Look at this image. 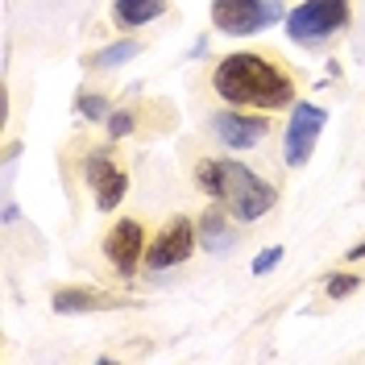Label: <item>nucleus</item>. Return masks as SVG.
<instances>
[{"label": "nucleus", "mask_w": 365, "mask_h": 365, "mask_svg": "<svg viewBox=\"0 0 365 365\" xmlns=\"http://www.w3.org/2000/svg\"><path fill=\"white\" fill-rule=\"evenodd\" d=\"M212 88H216V96L228 100V104L266 108V113L295 104V79L278 67L274 58L250 54V50L220 58L216 71H212Z\"/></svg>", "instance_id": "1"}, {"label": "nucleus", "mask_w": 365, "mask_h": 365, "mask_svg": "<svg viewBox=\"0 0 365 365\" xmlns=\"http://www.w3.org/2000/svg\"><path fill=\"white\" fill-rule=\"evenodd\" d=\"M195 179L204 187L212 200H220L225 204L228 216H237V220H262L274 204H278V191H274L266 179H257L250 166H241V162H200V170H195Z\"/></svg>", "instance_id": "2"}, {"label": "nucleus", "mask_w": 365, "mask_h": 365, "mask_svg": "<svg viewBox=\"0 0 365 365\" xmlns=\"http://www.w3.org/2000/svg\"><path fill=\"white\" fill-rule=\"evenodd\" d=\"M282 21V0H212V25L220 34L245 38Z\"/></svg>", "instance_id": "3"}, {"label": "nucleus", "mask_w": 365, "mask_h": 365, "mask_svg": "<svg viewBox=\"0 0 365 365\" xmlns=\"http://www.w3.org/2000/svg\"><path fill=\"white\" fill-rule=\"evenodd\" d=\"M344 21H349V0H307L287 17V34L303 46H316L328 34H336Z\"/></svg>", "instance_id": "4"}, {"label": "nucleus", "mask_w": 365, "mask_h": 365, "mask_svg": "<svg viewBox=\"0 0 365 365\" xmlns=\"http://www.w3.org/2000/svg\"><path fill=\"white\" fill-rule=\"evenodd\" d=\"M328 125V113L319 104H299L295 100V113H291V125H287V141H282V158L287 166H303L316 150V137L319 129Z\"/></svg>", "instance_id": "5"}, {"label": "nucleus", "mask_w": 365, "mask_h": 365, "mask_svg": "<svg viewBox=\"0 0 365 365\" xmlns=\"http://www.w3.org/2000/svg\"><path fill=\"white\" fill-rule=\"evenodd\" d=\"M195 237H200V228L191 225L187 216H175L166 232H162L158 241L145 250V266L150 270H170V266H182L191 253H195Z\"/></svg>", "instance_id": "6"}, {"label": "nucleus", "mask_w": 365, "mask_h": 365, "mask_svg": "<svg viewBox=\"0 0 365 365\" xmlns=\"http://www.w3.org/2000/svg\"><path fill=\"white\" fill-rule=\"evenodd\" d=\"M104 257L116 266V274H133L137 262L145 257V228L137 220H116L113 232L104 237Z\"/></svg>", "instance_id": "7"}, {"label": "nucleus", "mask_w": 365, "mask_h": 365, "mask_svg": "<svg viewBox=\"0 0 365 365\" xmlns=\"http://www.w3.org/2000/svg\"><path fill=\"white\" fill-rule=\"evenodd\" d=\"M212 133L225 141L228 150H253L266 137V120L262 116H241V113H216L212 116Z\"/></svg>", "instance_id": "8"}, {"label": "nucleus", "mask_w": 365, "mask_h": 365, "mask_svg": "<svg viewBox=\"0 0 365 365\" xmlns=\"http://www.w3.org/2000/svg\"><path fill=\"white\" fill-rule=\"evenodd\" d=\"M88 182H91V191H96V207H104V212H113L125 200V191H129V175L116 170L104 154H96L88 162Z\"/></svg>", "instance_id": "9"}, {"label": "nucleus", "mask_w": 365, "mask_h": 365, "mask_svg": "<svg viewBox=\"0 0 365 365\" xmlns=\"http://www.w3.org/2000/svg\"><path fill=\"white\" fill-rule=\"evenodd\" d=\"M96 307H120V299L104 291H79V287L54 295V312H96Z\"/></svg>", "instance_id": "10"}, {"label": "nucleus", "mask_w": 365, "mask_h": 365, "mask_svg": "<svg viewBox=\"0 0 365 365\" xmlns=\"http://www.w3.org/2000/svg\"><path fill=\"white\" fill-rule=\"evenodd\" d=\"M162 9H166V0H116V21L137 29V25L162 17Z\"/></svg>", "instance_id": "11"}, {"label": "nucleus", "mask_w": 365, "mask_h": 365, "mask_svg": "<svg viewBox=\"0 0 365 365\" xmlns=\"http://www.w3.org/2000/svg\"><path fill=\"white\" fill-rule=\"evenodd\" d=\"M200 241H204L207 250H232V232L225 228V216L220 212H207L204 220H200Z\"/></svg>", "instance_id": "12"}, {"label": "nucleus", "mask_w": 365, "mask_h": 365, "mask_svg": "<svg viewBox=\"0 0 365 365\" xmlns=\"http://www.w3.org/2000/svg\"><path fill=\"white\" fill-rule=\"evenodd\" d=\"M137 50H141V42H116V46H108V50H100L96 54V67H116V63H125V58H133Z\"/></svg>", "instance_id": "13"}, {"label": "nucleus", "mask_w": 365, "mask_h": 365, "mask_svg": "<svg viewBox=\"0 0 365 365\" xmlns=\"http://www.w3.org/2000/svg\"><path fill=\"white\" fill-rule=\"evenodd\" d=\"M357 287H361V274H336V278H328V299H344Z\"/></svg>", "instance_id": "14"}, {"label": "nucleus", "mask_w": 365, "mask_h": 365, "mask_svg": "<svg viewBox=\"0 0 365 365\" xmlns=\"http://www.w3.org/2000/svg\"><path fill=\"white\" fill-rule=\"evenodd\" d=\"M278 262H282V250L274 245V250H266V253H257V257H253L250 270H253V274H270L274 266H278Z\"/></svg>", "instance_id": "15"}, {"label": "nucleus", "mask_w": 365, "mask_h": 365, "mask_svg": "<svg viewBox=\"0 0 365 365\" xmlns=\"http://www.w3.org/2000/svg\"><path fill=\"white\" fill-rule=\"evenodd\" d=\"M129 129H133V116H129V113H116L113 120H108V133H113V137H125Z\"/></svg>", "instance_id": "16"}, {"label": "nucleus", "mask_w": 365, "mask_h": 365, "mask_svg": "<svg viewBox=\"0 0 365 365\" xmlns=\"http://www.w3.org/2000/svg\"><path fill=\"white\" fill-rule=\"evenodd\" d=\"M79 113L83 116H104V100H100V96H83V100H79Z\"/></svg>", "instance_id": "17"}, {"label": "nucleus", "mask_w": 365, "mask_h": 365, "mask_svg": "<svg viewBox=\"0 0 365 365\" xmlns=\"http://www.w3.org/2000/svg\"><path fill=\"white\" fill-rule=\"evenodd\" d=\"M344 257H349V262H361V257H365V241H361V245H353V250L344 253Z\"/></svg>", "instance_id": "18"}]
</instances>
